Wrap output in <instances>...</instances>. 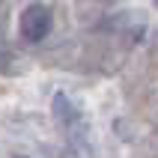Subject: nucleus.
Returning <instances> with one entry per match:
<instances>
[{"label":"nucleus","instance_id":"f257e3e1","mask_svg":"<svg viewBox=\"0 0 158 158\" xmlns=\"http://www.w3.org/2000/svg\"><path fill=\"white\" fill-rule=\"evenodd\" d=\"M51 110H54V119L57 125L63 128L66 140H69V149L75 152V158H93V143H89V128H87V119L78 107L72 105L63 93H54L51 98Z\"/></svg>","mask_w":158,"mask_h":158},{"label":"nucleus","instance_id":"f03ea898","mask_svg":"<svg viewBox=\"0 0 158 158\" xmlns=\"http://www.w3.org/2000/svg\"><path fill=\"white\" fill-rule=\"evenodd\" d=\"M51 30V9L42 6V3H33V6H27L18 18V33L24 42H42L45 36Z\"/></svg>","mask_w":158,"mask_h":158},{"label":"nucleus","instance_id":"7ed1b4c3","mask_svg":"<svg viewBox=\"0 0 158 158\" xmlns=\"http://www.w3.org/2000/svg\"><path fill=\"white\" fill-rule=\"evenodd\" d=\"M12 63H15V54L9 51V48H0V72H9Z\"/></svg>","mask_w":158,"mask_h":158},{"label":"nucleus","instance_id":"20e7f679","mask_svg":"<svg viewBox=\"0 0 158 158\" xmlns=\"http://www.w3.org/2000/svg\"><path fill=\"white\" fill-rule=\"evenodd\" d=\"M152 3H155V6H158V0H152Z\"/></svg>","mask_w":158,"mask_h":158},{"label":"nucleus","instance_id":"39448f33","mask_svg":"<svg viewBox=\"0 0 158 158\" xmlns=\"http://www.w3.org/2000/svg\"><path fill=\"white\" fill-rule=\"evenodd\" d=\"M15 158H24V155H15Z\"/></svg>","mask_w":158,"mask_h":158}]
</instances>
